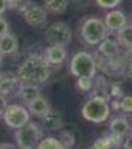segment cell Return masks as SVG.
Segmentation results:
<instances>
[{
  "instance_id": "6da1fadb",
  "label": "cell",
  "mask_w": 132,
  "mask_h": 149,
  "mask_svg": "<svg viewBox=\"0 0 132 149\" xmlns=\"http://www.w3.org/2000/svg\"><path fill=\"white\" fill-rule=\"evenodd\" d=\"M51 67L46 63L41 54H31L18 67V77L22 82L45 84L50 79Z\"/></svg>"
},
{
  "instance_id": "7a4b0ae2",
  "label": "cell",
  "mask_w": 132,
  "mask_h": 149,
  "mask_svg": "<svg viewBox=\"0 0 132 149\" xmlns=\"http://www.w3.org/2000/svg\"><path fill=\"white\" fill-rule=\"evenodd\" d=\"M81 114L88 122L101 123L109 118L110 107L105 98L95 95L84 104L81 109Z\"/></svg>"
},
{
  "instance_id": "3957f363",
  "label": "cell",
  "mask_w": 132,
  "mask_h": 149,
  "mask_svg": "<svg viewBox=\"0 0 132 149\" xmlns=\"http://www.w3.org/2000/svg\"><path fill=\"white\" fill-rule=\"evenodd\" d=\"M79 35L86 44L94 46L108 36V29L105 27L103 19L97 17H87L85 21H82Z\"/></svg>"
},
{
  "instance_id": "277c9868",
  "label": "cell",
  "mask_w": 132,
  "mask_h": 149,
  "mask_svg": "<svg viewBox=\"0 0 132 149\" xmlns=\"http://www.w3.org/2000/svg\"><path fill=\"white\" fill-rule=\"evenodd\" d=\"M70 73L75 77H95L96 66L93 54L87 52H78L72 57L69 62Z\"/></svg>"
},
{
  "instance_id": "5b68a950",
  "label": "cell",
  "mask_w": 132,
  "mask_h": 149,
  "mask_svg": "<svg viewBox=\"0 0 132 149\" xmlns=\"http://www.w3.org/2000/svg\"><path fill=\"white\" fill-rule=\"evenodd\" d=\"M42 127L36 122H28L21 129H17L14 132L17 145L21 149H32L36 148L40 139L42 138Z\"/></svg>"
},
{
  "instance_id": "8992f818",
  "label": "cell",
  "mask_w": 132,
  "mask_h": 149,
  "mask_svg": "<svg viewBox=\"0 0 132 149\" xmlns=\"http://www.w3.org/2000/svg\"><path fill=\"white\" fill-rule=\"evenodd\" d=\"M45 40L50 45L66 48L72 41V29L64 22H55L45 30Z\"/></svg>"
},
{
  "instance_id": "52a82bcc",
  "label": "cell",
  "mask_w": 132,
  "mask_h": 149,
  "mask_svg": "<svg viewBox=\"0 0 132 149\" xmlns=\"http://www.w3.org/2000/svg\"><path fill=\"white\" fill-rule=\"evenodd\" d=\"M18 10L23 14L26 22L30 26L35 27V29H40L46 23L48 19V12L45 10L41 5L36 4V3L31 1V0H26Z\"/></svg>"
},
{
  "instance_id": "ba28073f",
  "label": "cell",
  "mask_w": 132,
  "mask_h": 149,
  "mask_svg": "<svg viewBox=\"0 0 132 149\" xmlns=\"http://www.w3.org/2000/svg\"><path fill=\"white\" fill-rule=\"evenodd\" d=\"M3 120L7 123V126L17 130L30 122V112L21 104H10L5 108L3 113Z\"/></svg>"
},
{
  "instance_id": "9c48e42d",
  "label": "cell",
  "mask_w": 132,
  "mask_h": 149,
  "mask_svg": "<svg viewBox=\"0 0 132 149\" xmlns=\"http://www.w3.org/2000/svg\"><path fill=\"white\" fill-rule=\"evenodd\" d=\"M42 57L46 61V63L50 67H57L64 63L67 58V50L64 46H57V45H50L42 53Z\"/></svg>"
},
{
  "instance_id": "30bf717a",
  "label": "cell",
  "mask_w": 132,
  "mask_h": 149,
  "mask_svg": "<svg viewBox=\"0 0 132 149\" xmlns=\"http://www.w3.org/2000/svg\"><path fill=\"white\" fill-rule=\"evenodd\" d=\"M127 23V15H126L124 12L119 10V9H112L110 12L106 13L105 18H104V24L108 29V31H117L126 26Z\"/></svg>"
},
{
  "instance_id": "8fae6325",
  "label": "cell",
  "mask_w": 132,
  "mask_h": 149,
  "mask_svg": "<svg viewBox=\"0 0 132 149\" xmlns=\"http://www.w3.org/2000/svg\"><path fill=\"white\" fill-rule=\"evenodd\" d=\"M41 120H42V127L46 130H50V131H58L64 125L63 114L59 111L51 109V108H50V111H48L41 117Z\"/></svg>"
},
{
  "instance_id": "7c38bea8",
  "label": "cell",
  "mask_w": 132,
  "mask_h": 149,
  "mask_svg": "<svg viewBox=\"0 0 132 149\" xmlns=\"http://www.w3.org/2000/svg\"><path fill=\"white\" fill-rule=\"evenodd\" d=\"M97 53L100 55H103L106 59H112V58L119 55V48H118V42L114 41L112 39H103L101 41L97 44Z\"/></svg>"
},
{
  "instance_id": "4fadbf2b",
  "label": "cell",
  "mask_w": 132,
  "mask_h": 149,
  "mask_svg": "<svg viewBox=\"0 0 132 149\" xmlns=\"http://www.w3.org/2000/svg\"><path fill=\"white\" fill-rule=\"evenodd\" d=\"M23 82L19 80V77H7L0 81V94L7 95H17L19 89L22 88Z\"/></svg>"
},
{
  "instance_id": "5bb4252c",
  "label": "cell",
  "mask_w": 132,
  "mask_h": 149,
  "mask_svg": "<svg viewBox=\"0 0 132 149\" xmlns=\"http://www.w3.org/2000/svg\"><path fill=\"white\" fill-rule=\"evenodd\" d=\"M26 105H27V109H28L30 114H33L35 117H40V118H41L48 111H50V108H51L48 99L44 98L42 95L33 99L32 102H30V103Z\"/></svg>"
},
{
  "instance_id": "9a60e30c",
  "label": "cell",
  "mask_w": 132,
  "mask_h": 149,
  "mask_svg": "<svg viewBox=\"0 0 132 149\" xmlns=\"http://www.w3.org/2000/svg\"><path fill=\"white\" fill-rule=\"evenodd\" d=\"M130 122L126 117H114L112 121L109 122V132L118 136H123L126 138V135L130 134Z\"/></svg>"
},
{
  "instance_id": "2e32d148",
  "label": "cell",
  "mask_w": 132,
  "mask_h": 149,
  "mask_svg": "<svg viewBox=\"0 0 132 149\" xmlns=\"http://www.w3.org/2000/svg\"><path fill=\"white\" fill-rule=\"evenodd\" d=\"M18 46V39L16 35L8 32L5 35L0 36V53L3 55H8V54H13L17 52Z\"/></svg>"
},
{
  "instance_id": "e0dca14e",
  "label": "cell",
  "mask_w": 132,
  "mask_h": 149,
  "mask_svg": "<svg viewBox=\"0 0 132 149\" xmlns=\"http://www.w3.org/2000/svg\"><path fill=\"white\" fill-rule=\"evenodd\" d=\"M18 97L22 99L24 104H28L30 102H32L33 99L40 97V89L36 84H30V82H23L22 88L18 91Z\"/></svg>"
},
{
  "instance_id": "ac0fdd59",
  "label": "cell",
  "mask_w": 132,
  "mask_h": 149,
  "mask_svg": "<svg viewBox=\"0 0 132 149\" xmlns=\"http://www.w3.org/2000/svg\"><path fill=\"white\" fill-rule=\"evenodd\" d=\"M69 0H44V8L51 14H62L67 10Z\"/></svg>"
},
{
  "instance_id": "d6986e66",
  "label": "cell",
  "mask_w": 132,
  "mask_h": 149,
  "mask_svg": "<svg viewBox=\"0 0 132 149\" xmlns=\"http://www.w3.org/2000/svg\"><path fill=\"white\" fill-rule=\"evenodd\" d=\"M117 41L119 42L123 48H126L127 50H130L132 46V27L131 23H127L126 26H123L122 29L117 30Z\"/></svg>"
},
{
  "instance_id": "ffe728a7",
  "label": "cell",
  "mask_w": 132,
  "mask_h": 149,
  "mask_svg": "<svg viewBox=\"0 0 132 149\" xmlns=\"http://www.w3.org/2000/svg\"><path fill=\"white\" fill-rule=\"evenodd\" d=\"M36 148H39V149H63V145H62V143L59 141V139L53 138V136H48V138L40 139Z\"/></svg>"
},
{
  "instance_id": "44dd1931",
  "label": "cell",
  "mask_w": 132,
  "mask_h": 149,
  "mask_svg": "<svg viewBox=\"0 0 132 149\" xmlns=\"http://www.w3.org/2000/svg\"><path fill=\"white\" fill-rule=\"evenodd\" d=\"M76 86L79 91L86 93L90 91L94 86V81L93 77H77V82H76Z\"/></svg>"
},
{
  "instance_id": "7402d4cb",
  "label": "cell",
  "mask_w": 132,
  "mask_h": 149,
  "mask_svg": "<svg viewBox=\"0 0 132 149\" xmlns=\"http://www.w3.org/2000/svg\"><path fill=\"white\" fill-rule=\"evenodd\" d=\"M59 141L62 143L63 148H72L76 143V139L72 132L63 131V132H60V135H59Z\"/></svg>"
},
{
  "instance_id": "603a6c76",
  "label": "cell",
  "mask_w": 132,
  "mask_h": 149,
  "mask_svg": "<svg viewBox=\"0 0 132 149\" xmlns=\"http://www.w3.org/2000/svg\"><path fill=\"white\" fill-rule=\"evenodd\" d=\"M104 138H105L106 141H108L109 148H118V147H121L122 143H123V136L114 135V134H112V132L104 135Z\"/></svg>"
},
{
  "instance_id": "cb8c5ba5",
  "label": "cell",
  "mask_w": 132,
  "mask_h": 149,
  "mask_svg": "<svg viewBox=\"0 0 132 149\" xmlns=\"http://www.w3.org/2000/svg\"><path fill=\"white\" fill-rule=\"evenodd\" d=\"M119 109L124 113L132 112V98L130 95H122V98H119Z\"/></svg>"
},
{
  "instance_id": "d4e9b609",
  "label": "cell",
  "mask_w": 132,
  "mask_h": 149,
  "mask_svg": "<svg viewBox=\"0 0 132 149\" xmlns=\"http://www.w3.org/2000/svg\"><path fill=\"white\" fill-rule=\"evenodd\" d=\"M122 0H96V4L103 9H114Z\"/></svg>"
},
{
  "instance_id": "484cf974",
  "label": "cell",
  "mask_w": 132,
  "mask_h": 149,
  "mask_svg": "<svg viewBox=\"0 0 132 149\" xmlns=\"http://www.w3.org/2000/svg\"><path fill=\"white\" fill-rule=\"evenodd\" d=\"M91 148H93V149H108L109 145H108V141H106V139L103 136V138L96 139V140L94 141V144L91 145Z\"/></svg>"
},
{
  "instance_id": "4316f807",
  "label": "cell",
  "mask_w": 132,
  "mask_h": 149,
  "mask_svg": "<svg viewBox=\"0 0 132 149\" xmlns=\"http://www.w3.org/2000/svg\"><path fill=\"white\" fill-rule=\"evenodd\" d=\"M9 32V23L3 15H0V36Z\"/></svg>"
},
{
  "instance_id": "83f0119b",
  "label": "cell",
  "mask_w": 132,
  "mask_h": 149,
  "mask_svg": "<svg viewBox=\"0 0 132 149\" xmlns=\"http://www.w3.org/2000/svg\"><path fill=\"white\" fill-rule=\"evenodd\" d=\"M26 0H7V4L9 9H18Z\"/></svg>"
},
{
  "instance_id": "f1b7e54d",
  "label": "cell",
  "mask_w": 132,
  "mask_h": 149,
  "mask_svg": "<svg viewBox=\"0 0 132 149\" xmlns=\"http://www.w3.org/2000/svg\"><path fill=\"white\" fill-rule=\"evenodd\" d=\"M7 105H8L7 98H5L4 95L0 94V116H3V113H4L5 108H7Z\"/></svg>"
},
{
  "instance_id": "f546056e",
  "label": "cell",
  "mask_w": 132,
  "mask_h": 149,
  "mask_svg": "<svg viewBox=\"0 0 132 149\" xmlns=\"http://www.w3.org/2000/svg\"><path fill=\"white\" fill-rule=\"evenodd\" d=\"M8 9V4L7 0H0V15L4 14V12Z\"/></svg>"
},
{
  "instance_id": "4dcf8cb0",
  "label": "cell",
  "mask_w": 132,
  "mask_h": 149,
  "mask_svg": "<svg viewBox=\"0 0 132 149\" xmlns=\"http://www.w3.org/2000/svg\"><path fill=\"white\" fill-rule=\"evenodd\" d=\"M123 144V148H127V149H131V135L128 134V136H127V139H126V143L123 141L122 143Z\"/></svg>"
},
{
  "instance_id": "1f68e13d",
  "label": "cell",
  "mask_w": 132,
  "mask_h": 149,
  "mask_svg": "<svg viewBox=\"0 0 132 149\" xmlns=\"http://www.w3.org/2000/svg\"><path fill=\"white\" fill-rule=\"evenodd\" d=\"M3 148L13 149V148H14V145H13V144H0V149H3Z\"/></svg>"
},
{
  "instance_id": "d6a6232c",
  "label": "cell",
  "mask_w": 132,
  "mask_h": 149,
  "mask_svg": "<svg viewBox=\"0 0 132 149\" xmlns=\"http://www.w3.org/2000/svg\"><path fill=\"white\" fill-rule=\"evenodd\" d=\"M1 62H3V54L0 53V64H1Z\"/></svg>"
},
{
  "instance_id": "836d02e7",
  "label": "cell",
  "mask_w": 132,
  "mask_h": 149,
  "mask_svg": "<svg viewBox=\"0 0 132 149\" xmlns=\"http://www.w3.org/2000/svg\"><path fill=\"white\" fill-rule=\"evenodd\" d=\"M3 80V74H1V72H0V81Z\"/></svg>"
}]
</instances>
